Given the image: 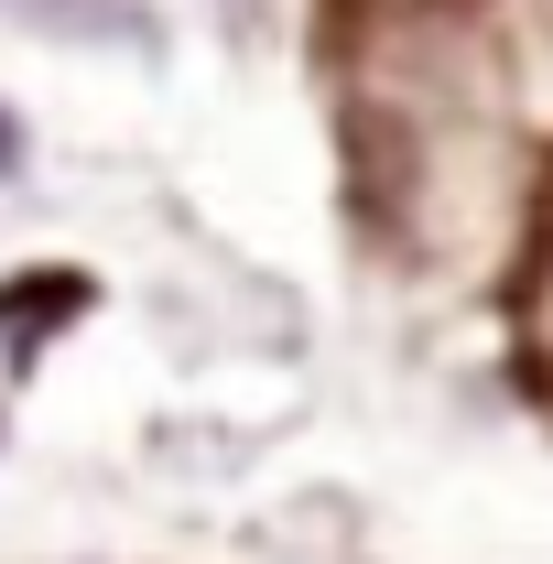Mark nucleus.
Returning <instances> with one entry per match:
<instances>
[{"label": "nucleus", "instance_id": "nucleus-1", "mask_svg": "<svg viewBox=\"0 0 553 564\" xmlns=\"http://www.w3.org/2000/svg\"><path fill=\"white\" fill-rule=\"evenodd\" d=\"M22 33H55V44H109V55H131L152 44V22H141V0H0Z\"/></svg>", "mask_w": 553, "mask_h": 564}, {"label": "nucleus", "instance_id": "nucleus-2", "mask_svg": "<svg viewBox=\"0 0 553 564\" xmlns=\"http://www.w3.org/2000/svg\"><path fill=\"white\" fill-rule=\"evenodd\" d=\"M0 174H22V131L11 120H0Z\"/></svg>", "mask_w": 553, "mask_h": 564}]
</instances>
